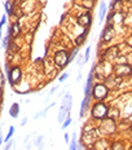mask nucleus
<instances>
[{"mask_svg":"<svg viewBox=\"0 0 132 150\" xmlns=\"http://www.w3.org/2000/svg\"><path fill=\"white\" fill-rule=\"evenodd\" d=\"M30 137H31V135H30V133H29V135H26V137H25V145H26V144H27V142H29Z\"/></svg>","mask_w":132,"mask_h":150,"instance_id":"nucleus-29","label":"nucleus"},{"mask_svg":"<svg viewBox=\"0 0 132 150\" xmlns=\"http://www.w3.org/2000/svg\"><path fill=\"white\" fill-rule=\"evenodd\" d=\"M69 150H78V140L75 133H73V140L69 142Z\"/></svg>","mask_w":132,"mask_h":150,"instance_id":"nucleus-17","label":"nucleus"},{"mask_svg":"<svg viewBox=\"0 0 132 150\" xmlns=\"http://www.w3.org/2000/svg\"><path fill=\"white\" fill-rule=\"evenodd\" d=\"M82 7L86 11H91L95 7V0H82Z\"/></svg>","mask_w":132,"mask_h":150,"instance_id":"nucleus-16","label":"nucleus"},{"mask_svg":"<svg viewBox=\"0 0 132 150\" xmlns=\"http://www.w3.org/2000/svg\"><path fill=\"white\" fill-rule=\"evenodd\" d=\"M4 142V139L1 137V131H0V146H1V144Z\"/></svg>","mask_w":132,"mask_h":150,"instance_id":"nucleus-31","label":"nucleus"},{"mask_svg":"<svg viewBox=\"0 0 132 150\" xmlns=\"http://www.w3.org/2000/svg\"><path fill=\"white\" fill-rule=\"evenodd\" d=\"M20 111H21V108H20V104H18V102L12 104L11 108H9V115H11L13 119H17L18 115H20Z\"/></svg>","mask_w":132,"mask_h":150,"instance_id":"nucleus-12","label":"nucleus"},{"mask_svg":"<svg viewBox=\"0 0 132 150\" xmlns=\"http://www.w3.org/2000/svg\"><path fill=\"white\" fill-rule=\"evenodd\" d=\"M13 146H14V140H9V141H7V142H5V146H4V149H3V150H11L12 148H13Z\"/></svg>","mask_w":132,"mask_h":150,"instance_id":"nucleus-24","label":"nucleus"},{"mask_svg":"<svg viewBox=\"0 0 132 150\" xmlns=\"http://www.w3.org/2000/svg\"><path fill=\"white\" fill-rule=\"evenodd\" d=\"M71 122H73V119H71L70 117H67V118H66V119H65V120L61 123V124H62L61 128H62V129H66V128H67V127L71 124Z\"/></svg>","mask_w":132,"mask_h":150,"instance_id":"nucleus-22","label":"nucleus"},{"mask_svg":"<svg viewBox=\"0 0 132 150\" xmlns=\"http://www.w3.org/2000/svg\"><path fill=\"white\" fill-rule=\"evenodd\" d=\"M84 150H95L93 148H84Z\"/></svg>","mask_w":132,"mask_h":150,"instance_id":"nucleus-33","label":"nucleus"},{"mask_svg":"<svg viewBox=\"0 0 132 150\" xmlns=\"http://www.w3.org/2000/svg\"><path fill=\"white\" fill-rule=\"evenodd\" d=\"M67 78H69V73H64L62 75H60V76H58V82L60 83H64Z\"/></svg>","mask_w":132,"mask_h":150,"instance_id":"nucleus-25","label":"nucleus"},{"mask_svg":"<svg viewBox=\"0 0 132 150\" xmlns=\"http://www.w3.org/2000/svg\"><path fill=\"white\" fill-rule=\"evenodd\" d=\"M114 27H113V25H106L105 29L102 30V35H101V39L104 40L105 43H109L110 40L114 38Z\"/></svg>","mask_w":132,"mask_h":150,"instance_id":"nucleus-8","label":"nucleus"},{"mask_svg":"<svg viewBox=\"0 0 132 150\" xmlns=\"http://www.w3.org/2000/svg\"><path fill=\"white\" fill-rule=\"evenodd\" d=\"M4 82H5V79H4V75H3L1 70H0V89H1V88H3V86H4Z\"/></svg>","mask_w":132,"mask_h":150,"instance_id":"nucleus-26","label":"nucleus"},{"mask_svg":"<svg viewBox=\"0 0 132 150\" xmlns=\"http://www.w3.org/2000/svg\"><path fill=\"white\" fill-rule=\"evenodd\" d=\"M106 16V4L105 1H102L100 4V12H99V23H102L104 22V18Z\"/></svg>","mask_w":132,"mask_h":150,"instance_id":"nucleus-14","label":"nucleus"},{"mask_svg":"<svg viewBox=\"0 0 132 150\" xmlns=\"http://www.w3.org/2000/svg\"><path fill=\"white\" fill-rule=\"evenodd\" d=\"M22 76H23V71H22L21 66L16 65V66H12L11 70L7 73V78H8V82L12 87H17L20 82L22 80Z\"/></svg>","mask_w":132,"mask_h":150,"instance_id":"nucleus-3","label":"nucleus"},{"mask_svg":"<svg viewBox=\"0 0 132 150\" xmlns=\"http://www.w3.org/2000/svg\"><path fill=\"white\" fill-rule=\"evenodd\" d=\"M78 53H79V47H75L73 51L70 52V62H73L78 57Z\"/></svg>","mask_w":132,"mask_h":150,"instance_id":"nucleus-19","label":"nucleus"},{"mask_svg":"<svg viewBox=\"0 0 132 150\" xmlns=\"http://www.w3.org/2000/svg\"><path fill=\"white\" fill-rule=\"evenodd\" d=\"M88 31H89V29H83V33L78 34V36L75 38V40H74L75 45H77V47H80L82 44H83L84 40H86V38H87V35H88Z\"/></svg>","mask_w":132,"mask_h":150,"instance_id":"nucleus-13","label":"nucleus"},{"mask_svg":"<svg viewBox=\"0 0 132 150\" xmlns=\"http://www.w3.org/2000/svg\"><path fill=\"white\" fill-rule=\"evenodd\" d=\"M93 78H95V66L91 67L89 74L87 78V83L84 87V96L86 97H91V93H92V88H93Z\"/></svg>","mask_w":132,"mask_h":150,"instance_id":"nucleus-6","label":"nucleus"},{"mask_svg":"<svg viewBox=\"0 0 132 150\" xmlns=\"http://www.w3.org/2000/svg\"><path fill=\"white\" fill-rule=\"evenodd\" d=\"M91 98H92V97H86V96H84V98L82 100V102H80V110H79V118H80V119L84 117V114H86L87 109L89 108Z\"/></svg>","mask_w":132,"mask_h":150,"instance_id":"nucleus-11","label":"nucleus"},{"mask_svg":"<svg viewBox=\"0 0 132 150\" xmlns=\"http://www.w3.org/2000/svg\"><path fill=\"white\" fill-rule=\"evenodd\" d=\"M34 144H35V146L38 148V150H43L44 148V135H39L35 139V141H34Z\"/></svg>","mask_w":132,"mask_h":150,"instance_id":"nucleus-15","label":"nucleus"},{"mask_svg":"<svg viewBox=\"0 0 132 150\" xmlns=\"http://www.w3.org/2000/svg\"><path fill=\"white\" fill-rule=\"evenodd\" d=\"M12 39H13V38L9 35V34H7V35L3 38V40H1V47H3V48L7 49V48H8V45H9V43L12 42Z\"/></svg>","mask_w":132,"mask_h":150,"instance_id":"nucleus-18","label":"nucleus"},{"mask_svg":"<svg viewBox=\"0 0 132 150\" xmlns=\"http://www.w3.org/2000/svg\"><path fill=\"white\" fill-rule=\"evenodd\" d=\"M80 79H82V74H80V70H79V74H78V76H77V82H80Z\"/></svg>","mask_w":132,"mask_h":150,"instance_id":"nucleus-30","label":"nucleus"},{"mask_svg":"<svg viewBox=\"0 0 132 150\" xmlns=\"http://www.w3.org/2000/svg\"><path fill=\"white\" fill-rule=\"evenodd\" d=\"M109 95V88L105 83H96L92 88V93L91 97H93L96 101H104V98H106Z\"/></svg>","mask_w":132,"mask_h":150,"instance_id":"nucleus-4","label":"nucleus"},{"mask_svg":"<svg viewBox=\"0 0 132 150\" xmlns=\"http://www.w3.org/2000/svg\"><path fill=\"white\" fill-rule=\"evenodd\" d=\"M8 34L12 38H13V39H16V38H17L21 34V23L18 22V21H16V22H12L11 26L8 27Z\"/></svg>","mask_w":132,"mask_h":150,"instance_id":"nucleus-10","label":"nucleus"},{"mask_svg":"<svg viewBox=\"0 0 132 150\" xmlns=\"http://www.w3.org/2000/svg\"><path fill=\"white\" fill-rule=\"evenodd\" d=\"M64 140H65V142H70V135H69V133H65L64 135Z\"/></svg>","mask_w":132,"mask_h":150,"instance_id":"nucleus-27","label":"nucleus"},{"mask_svg":"<svg viewBox=\"0 0 132 150\" xmlns=\"http://www.w3.org/2000/svg\"><path fill=\"white\" fill-rule=\"evenodd\" d=\"M113 70L117 76H124V75H130L132 73V67L127 64H117L113 67Z\"/></svg>","mask_w":132,"mask_h":150,"instance_id":"nucleus-7","label":"nucleus"},{"mask_svg":"<svg viewBox=\"0 0 132 150\" xmlns=\"http://www.w3.org/2000/svg\"><path fill=\"white\" fill-rule=\"evenodd\" d=\"M14 135V127L13 126H11L9 127V129H8V133H7V136H5V139H4V141L7 142V141H9V140L12 139V136Z\"/></svg>","mask_w":132,"mask_h":150,"instance_id":"nucleus-20","label":"nucleus"},{"mask_svg":"<svg viewBox=\"0 0 132 150\" xmlns=\"http://www.w3.org/2000/svg\"><path fill=\"white\" fill-rule=\"evenodd\" d=\"M7 18H8V17H7V14H4V16L1 17V21H0V38L3 36V34H1L3 27H4L5 25H7Z\"/></svg>","mask_w":132,"mask_h":150,"instance_id":"nucleus-21","label":"nucleus"},{"mask_svg":"<svg viewBox=\"0 0 132 150\" xmlns=\"http://www.w3.org/2000/svg\"><path fill=\"white\" fill-rule=\"evenodd\" d=\"M70 111H71V108H67V106H65V105L60 106L58 114H57V122L60 124H61L67 117H70Z\"/></svg>","mask_w":132,"mask_h":150,"instance_id":"nucleus-9","label":"nucleus"},{"mask_svg":"<svg viewBox=\"0 0 132 150\" xmlns=\"http://www.w3.org/2000/svg\"><path fill=\"white\" fill-rule=\"evenodd\" d=\"M31 149V142H27L26 144V150H30Z\"/></svg>","mask_w":132,"mask_h":150,"instance_id":"nucleus-32","label":"nucleus"},{"mask_svg":"<svg viewBox=\"0 0 132 150\" xmlns=\"http://www.w3.org/2000/svg\"><path fill=\"white\" fill-rule=\"evenodd\" d=\"M77 23L78 26L83 27V29H89L91 25H92V14L89 11L82 12V13L77 17Z\"/></svg>","mask_w":132,"mask_h":150,"instance_id":"nucleus-5","label":"nucleus"},{"mask_svg":"<svg viewBox=\"0 0 132 150\" xmlns=\"http://www.w3.org/2000/svg\"><path fill=\"white\" fill-rule=\"evenodd\" d=\"M91 115L96 120L105 119L109 115V106L104 101H96V104H93L91 108Z\"/></svg>","mask_w":132,"mask_h":150,"instance_id":"nucleus-2","label":"nucleus"},{"mask_svg":"<svg viewBox=\"0 0 132 150\" xmlns=\"http://www.w3.org/2000/svg\"><path fill=\"white\" fill-rule=\"evenodd\" d=\"M89 56H91V45H88L86 48V52H84V64L88 62V60H89Z\"/></svg>","mask_w":132,"mask_h":150,"instance_id":"nucleus-23","label":"nucleus"},{"mask_svg":"<svg viewBox=\"0 0 132 150\" xmlns=\"http://www.w3.org/2000/svg\"><path fill=\"white\" fill-rule=\"evenodd\" d=\"M27 120H29V119H27V117H25V118H23V119H22V120H21V127H23V126H26V123H27Z\"/></svg>","mask_w":132,"mask_h":150,"instance_id":"nucleus-28","label":"nucleus"},{"mask_svg":"<svg viewBox=\"0 0 132 150\" xmlns=\"http://www.w3.org/2000/svg\"><path fill=\"white\" fill-rule=\"evenodd\" d=\"M70 64V52L67 49H58V51L55 52V56H53V65L58 69V70H62L65 69L67 65Z\"/></svg>","mask_w":132,"mask_h":150,"instance_id":"nucleus-1","label":"nucleus"}]
</instances>
